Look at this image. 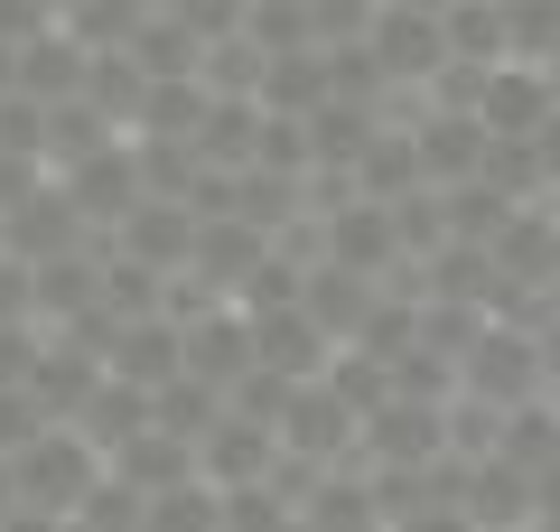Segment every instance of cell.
Returning a JSON list of instances; mask_svg holds the SVG:
<instances>
[{"label": "cell", "mask_w": 560, "mask_h": 532, "mask_svg": "<svg viewBox=\"0 0 560 532\" xmlns=\"http://www.w3.org/2000/svg\"><path fill=\"white\" fill-rule=\"evenodd\" d=\"M10 467H20V505L75 513L84 495H94V476H103V449H94V439L75 430V420H47V430L28 439L20 458H10Z\"/></svg>", "instance_id": "obj_1"}, {"label": "cell", "mask_w": 560, "mask_h": 532, "mask_svg": "<svg viewBox=\"0 0 560 532\" xmlns=\"http://www.w3.org/2000/svg\"><path fill=\"white\" fill-rule=\"evenodd\" d=\"M364 57H374V76H383V94H420V84L448 66V47H440V10H411V0H374V20H364Z\"/></svg>", "instance_id": "obj_2"}, {"label": "cell", "mask_w": 560, "mask_h": 532, "mask_svg": "<svg viewBox=\"0 0 560 532\" xmlns=\"http://www.w3.org/2000/svg\"><path fill=\"white\" fill-rule=\"evenodd\" d=\"M458 393L486 402V412H514V402H533V393H541V346H533L523 327H504V317H486L477 346L458 355Z\"/></svg>", "instance_id": "obj_3"}, {"label": "cell", "mask_w": 560, "mask_h": 532, "mask_svg": "<svg viewBox=\"0 0 560 532\" xmlns=\"http://www.w3.org/2000/svg\"><path fill=\"white\" fill-rule=\"evenodd\" d=\"M66 187V197H75V216L94 224V234H113L121 216H131L140 206V169H131V131H113V140H94V150H75V159H57V169H47Z\"/></svg>", "instance_id": "obj_4"}, {"label": "cell", "mask_w": 560, "mask_h": 532, "mask_svg": "<svg viewBox=\"0 0 560 532\" xmlns=\"http://www.w3.org/2000/svg\"><path fill=\"white\" fill-rule=\"evenodd\" d=\"M401 131H411V159H420V187H477L486 177V122L477 113H440V103H420V113H401Z\"/></svg>", "instance_id": "obj_5"}, {"label": "cell", "mask_w": 560, "mask_h": 532, "mask_svg": "<svg viewBox=\"0 0 560 532\" xmlns=\"http://www.w3.org/2000/svg\"><path fill=\"white\" fill-rule=\"evenodd\" d=\"M355 430H364V420L346 412L327 383H300V393L280 402V420H271L280 458H308V467H355Z\"/></svg>", "instance_id": "obj_6"}, {"label": "cell", "mask_w": 560, "mask_h": 532, "mask_svg": "<svg viewBox=\"0 0 560 532\" xmlns=\"http://www.w3.org/2000/svg\"><path fill=\"white\" fill-rule=\"evenodd\" d=\"M75 243H113V234H94V224L75 216V197H66L57 177H38V187L0 216V253L10 262H57V253H75Z\"/></svg>", "instance_id": "obj_7"}, {"label": "cell", "mask_w": 560, "mask_h": 532, "mask_svg": "<svg viewBox=\"0 0 560 532\" xmlns=\"http://www.w3.org/2000/svg\"><path fill=\"white\" fill-rule=\"evenodd\" d=\"M178 374L215 383V393H234V383L253 374V327H243L234 299H215V309H197V317L178 327Z\"/></svg>", "instance_id": "obj_8"}, {"label": "cell", "mask_w": 560, "mask_h": 532, "mask_svg": "<svg viewBox=\"0 0 560 532\" xmlns=\"http://www.w3.org/2000/svg\"><path fill=\"white\" fill-rule=\"evenodd\" d=\"M271 458H280L271 420H243L234 402H224V412L197 430V476H206L215 495H224V486H261V476H271Z\"/></svg>", "instance_id": "obj_9"}, {"label": "cell", "mask_w": 560, "mask_h": 532, "mask_svg": "<svg viewBox=\"0 0 560 532\" xmlns=\"http://www.w3.org/2000/svg\"><path fill=\"white\" fill-rule=\"evenodd\" d=\"M477 122H486V140H533L551 122V76L523 66V57H495L477 84Z\"/></svg>", "instance_id": "obj_10"}, {"label": "cell", "mask_w": 560, "mask_h": 532, "mask_svg": "<svg viewBox=\"0 0 560 532\" xmlns=\"http://www.w3.org/2000/svg\"><path fill=\"white\" fill-rule=\"evenodd\" d=\"M243 327H253V365H261V374H280V383H318V365L337 355L300 299H290V309H243Z\"/></svg>", "instance_id": "obj_11"}, {"label": "cell", "mask_w": 560, "mask_h": 532, "mask_svg": "<svg viewBox=\"0 0 560 532\" xmlns=\"http://www.w3.org/2000/svg\"><path fill=\"white\" fill-rule=\"evenodd\" d=\"M113 253L140 262V271H187V253H197V206H178V197H140L131 216L113 224Z\"/></svg>", "instance_id": "obj_12"}, {"label": "cell", "mask_w": 560, "mask_h": 532, "mask_svg": "<svg viewBox=\"0 0 560 532\" xmlns=\"http://www.w3.org/2000/svg\"><path fill=\"white\" fill-rule=\"evenodd\" d=\"M261 253H271V234L243 216H197V253H187V280L215 299H243V280L261 271Z\"/></svg>", "instance_id": "obj_13"}, {"label": "cell", "mask_w": 560, "mask_h": 532, "mask_svg": "<svg viewBox=\"0 0 560 532\" xmlns=\"http://www.w3.org/2000/svg\"><path fill=\"white\" fill-rule=\"evenodd\" d=\"M458 513H467V532H523L533 523V476L514 467V458H467V486H458Z\"/></svg>", "instance_id": "obj_14"}, {"label": "cell", "mask_w": 560, "mask_h": 532, "mask_svg": "<svg viewBox=\"0 0 560 532\" xmlns=\"http://www.w3.org/2000/svg\"><path fill=\"white\" fill-rule=\"evenodd\" d=\"M374 299H383V280L346 271V262H308V271H300V309L318 317L327 346H346V336L364 327V309H374Z\"/></svg>", "instance_id": "obj_15"}, {"label": "cell", "mask_w": 560, "mask_h": 532, "mask_svg": "<svg viewBox=\"0 0 560 532\" xmlns=\"http://www.w3.org/2000/svg\"><path fill=\"white\" fill-rule=\"evenodd\" d=\"M103 467H113L131 495H168V486H187V476H197V449H187V439H168L160 420H150V430H131Z\"/></svg>", "instance_id": "obj_16"}, {"label": "cell", "mask_w": 560, "mask_h": 532, "mask_svg": "<svg viewBox=\"0 0 560 532\" xmlns=\"http://www.w3.org/2000/svg\"><path fill=\"white\" fill-rule=\"evenodd\" d=\"M103 374H113V383H140V393H160V383L178 374V327H168V317H121L113 355H103Z\"/></svg>", "instance_id": "obj_17"}, {"label": "cell", "mask_w": 560, "mask_h": 532, "mask_svg": "<svg viewBox=\"0 0 560 532\" xmlns=\"http://www.w3.org/2000/svg\"><path fill=\"white\" fill-rule=\"evenodd\" d=\"M84 66H94V57H84L66 28H47V38L20 47V94L38 103V113H47V103H75V94H84Z\"/></svg>", "instance_id": "obj_18"}, {"label": "cell", "mask_w": 560, "mask_h": 532, "mask_svg": "<svg viewBox=\"0 0 560 532\" xmlns=\"http://www.w3.org/2000/svg\"><path fill=\"white\" fill-rule=\"evenodd\" d=\"M94 383H103V365H94V355H75V346H57V336H47L38 365H28V393H38L47 420H75L84 402H94Z\"/></svg>", "instance_id": "obj_19"}, {"label": "cell", "mask_w": 560, "mask_h": 532, "mask_svg": "<svg viewBox=\"0 0 560 532\" xmlns=\"http://www.w3.org/2000/svg\"><path fill=\"white\" fill-rule=\"evenodd\" d=\"M327 94H337V84H327V57H318V47H300V57H261V84H253V103H261V113L308 122Z\"/></svg>", "instance_id": "obj_20"}, {"label": "cell", "mask_w": 560, "mask_h": 532, "mask_svg": "<svg viewBox=\"0 0 560 532\" xmlns=\"http://www.w3.org/2000/svg\"><path fill=\"white\" fill-rule=\"evenodd\" d=\"M197 122H206V84H197V76H160V84H140L131 131H150V140H197Z\"/></svg>", "instance_id": "obj_21"}, {"label": "cell", "mask_w": 560, "mask_h": 532, "mask_svg": "<svg viewBox=\"0 0 560 532\" xmlns=\"http://www.w3.org/2000/svg\"><path fill=\"white\" fill-rule=\"evenodd\" d=\"M75 430L94 439L103 458H113V449H121L131 430H150V393H140V383H113V374H103V383H94V402L75 412Z\"/></svg>", "instance_id": "obj_22"}, {"label": "cell", "mask_w": 560, "mask_h": 532, "mask_svg": "<svg viewBox=\"0 0 560 532\" xmlns=\"http://www.w3.org/2000/svg\"><path fill=\"white\" fill-rule=\"evenodd\" d=\"M140 532H224V495L206 476H187L168 495H140Z\"/></svg>", "instance_id": "obj_23"}, {"label": "cell", "mask_w": 560, "mask_h": 532, "mask_svg": "<svg viewBox=\"0 0 560 532\" xmlns=\"http://www.w3.org/2000/svg\"><path fill=\"white\" fill-rule=\"evenodd\" d=\"M440 47H448L458 66H495V57H504L495 0H448V10H440Z\"/></svg>", "instance_id": "obj_24"}, {"label": "cell", "mask_w": 560, "mask_h": 532, "mask_svg": "<svg viewBox=\"0 0 560 532\" xmlns=\"http://www.w3.org/2000/svg\"><path fill=\"white\" fill-rule=\"evenodd\" d=\"M243 47L253 57H300L308 38V0H243Z\"/></svg>", "instance_id": "obj_25"}, {"label": "cell", "mask_w": 560, "mask_h": 532, "mask_svg": "<svg viewBox=\"0 0 560 532\" xmlns=\"http://www.w3.org/2000/svg\"><path fill=\"white\" fill-rule=\"evenodd\" d=\"M495 20H504V57H523V66L560 57V0H495Z\"/></svg>", "instance_id": "obj_26"}, {"label": "cell", "mask_w": 560, "mask_h": 532, "mask_svg": "<svg viewBox=\"0 0 560 532\" xmlns=\"http://www.w3.org/2000/svg\"><path fill=\"white\" fill-rule=\"evenodd\" d=\"M150 20V10H140V0H75V10H66V38L84 47V57H103V47H131V28Z\"/></svg>", "instance_id": "obj_27"}, {"label": "cell", "mask_w": 560, "mask_h": 532, "mask_svg": "<svg viewBox=\"0 0 560 532\" xmlns=\"http://www.w3.org/2000/svg\"><path fill=\"white\" fill-rule=\"evenodd\" d=\"M290 513H300V505H290L271 476H261V486H224V532H280Z\"/></svg>", "instance_id": "obj_28"}, {"label": "cell", "mask_w": 560, "mask_h": 532, "mask_svg": "<svg viewBox=\"0 0 560 532\" xmlns=\"http://www.w3.org/2000/svg\"><path fill=\"white\" fill-rule=\"evenodd\" d=\"M364 20H374V0H308V38L318 47H355Z\"/></svg>", "instance_id": "obj_29"}, {"label": "cell", "mask_w": 560, "mask_h": 532, "mask_svg": "<svg viewBox=\"0 0 560 532\" xmlns=\"http://www.w3.org/2000/svg\"><path fill=\"white\" fill-rule=\"evenodd\" d=\"M168 20H178L197 47H215V38H243V0H178Z\"/></svg>", "instance_id": "obj_30"}, {"label": "cell", "mask_w": 560, "mask_h": 532, "mask_svg": "<svg viewBox=\"0 0 560 532\" xmlns=\"http://www.w3.org/2000/svg\"><path fill=\"white\" fill-rule=\"evenodd\" d=\"M38 346H47V327H38V317H10V327H0V393H10V383H28Z\"/></svg>", "instance_id": "obj_31"}, {"label": "cell", "mask_w": 560, "mask_h": 532, "mask_svg": "<svg viewBox=\"0 0 560 532\" xmlns=\"http://www.w3.org/2000/svg\"><path fill=\"white\" fill-rule=\"evenodd\" d=\"M47 28H57L47 0H0V47H28V38H47Z\"/></svg>", "instance_id": "obj_32"}, {"label": "cell", "mask_w": 560, "mask_h": 532, "mask_svg": "<svg viewBox=\"0 0 560 532\" xmlns=\"http://www.w3.org/2000/svg\"><path fill=\"white\" fill-rule=\"evenodd\" d=\"M383 532H467V513H458V505H440V495H420V505H411V513H393Z\"/></svg>", "instance_id": "obj_33"}, {"label": "cell", "mask_w": 560, "mask_h": 532, "mask_svg": "<svg viewBox=\"0 0 560 532\" xmlns=\"http://www.w3.org/2000/svg\"><path fill=\"white\" fill-rule=\"evenodd\" d=\"M47 177V159H28V150H0V216H10V206L28 197V187H38Z\"/></svg>", "instance_id": "obj_34"}, {"label": "cell", "mask_w": 560, "mask_h": 532, "mask_svg": "<svg viewBox=\"0 0 560 532\" xmlns=\"http://www.w3.org/2000/svg\"><path fill=\"white\" fill-rule=\"evenodd\" d=\"M10 317H28V262L0 253V327H10Z\"/></svg>", "instance_id": "obj_35"}, {"label": "cell", "mask_w": 560, "mask_h": 532, "mask_svg": "<svg viewBox=\"0 0 560 532\" xmlns=\"http://www.w3.org/2000/svg\"><path fill=\"white\" fill-rule=\"evenodd\" d=\"M0 532H66V513H47V505H10V513H0Z\"/></svg>", "instance_id": "obj_36"}, {"label": "cell", "mask_w": 560, "mask_h": 532, "mask_svg": "<svg viewBox=\"0 0 560 532\" xmlns=\"http://www.w3.org/2000/svg\"><path fill=\"white\" fill-rule=\"evenodd\" d=\"M533 346H541V393H560V309H551V327H541Z\"/></svg>", "instance_id": "obj_37"}, {"label": "cell", "mask_w": 560, "mask_h": 532, "mask_svg": "<svg viewBox=\"0 0 560 532\" xmlns=\"http://www.w3.org/2000/svg\"><path fill=\"white\" fill-rule=\"evenodd\" d=\"M0 94H20V47H0Z\"/></svg>", "instance_id": "obj_38"}, {"label": "cell", "mask_w": 560, "mask_h": 532, "mask_svg": "<svg viewBox=\"0 0 560 532\" xmlns=\"http://www.w3.org/2000/svg\"><path fill=\"white\" fill-rule=\"evenodd\" d=\"M20 505V467H10V458H0V513Z\"/></svg>", "instance_id": "obj_39"}, {"label": "cell", "mask_w": 560, "mask_h": 532, "mask_svg": "<svg viewBox=\"0 0 560 532\" xmlns=\"http://www.w3.org/2000/svg\"><path fill=\"white\" fill-rule=\"evenodd\" d=\"M541 76H551V113H560V57H551V66H541Z\"/></svg>", "instance_id": "obj_40"}, {"label": "cell", "mask_w": 560, "mask_h": 532, "mask_svg": "<svg viewBox=\"0 0 560 532\" xmlns=\"http://www.w3.org/2000/svg\"><path fill=\"white\" fill-rule=\"evenodd\" d=\"M523 532H560V523H541V513H533V523H523Z\"/></svg>", "instance_id": "obj_41"}, {"label": "cell", "mask_w": 560, "mask_h": 532, "mask_svg": "<svg viewBox=\"0 0 560 532\" xmlns=\"http://www.w3.org/2000/svg\"><path fill=\"white\" fill-rule=\"evenodd\" d=\"M140 10H178V0H140Z\"/></svg>", "instance_id": "obj_42"}, {"label": "cell", "mask_w": 560, "mask_h": 532, "mask_svg": "<svg viewBox=\"0 0 560 532\" xmlns=\"http://www.w3.org/2000/svg\"><path fill=\"white\" fill-rule=\"evenodd\" d=\"M47 10H57V20H66V10H75V0H47Z\"/></svg>", "instance_id": "obj_43"}, {"label": "cell", "mask_w": 560, "mask_h": 532, "mask_svg": "<svg viewBox=\"0 0 560 532\" xmlns=\"http://www.w3.org/2000/svg\"><path fill=\"white\" fill-rule=\"evenodd\" d=\"M551 412H560V393H551Z\"/></svg>", "instance_id": "obj_44"}]
</instances>
